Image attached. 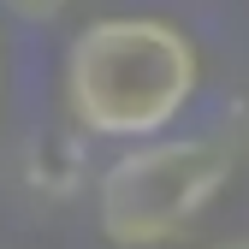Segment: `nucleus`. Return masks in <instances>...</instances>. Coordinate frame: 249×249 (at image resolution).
Returning <instances> with one entry per match:
<instances>
[{"mask_svg":"<svg viewBox=\"0 0 249 249\" xmlns=\"http://www.w3.org/2000/svg\"><path fill=\"white\" fill-rule=\"evenodd\" d=\"M196 89L202 53L166 18H95L66 48V113L83 137H160Z\"/></svg>","mask_w":249,"mask_h":249,"instance_id":"nucleus-1","label":"nucleus"},{"mask_svg":"<svg viewBox=\"0 0 249 249\" xmlns=\"http://www.w3.org/2000/svg\"><path fill=\"white\" fill-rule=\"evenodd\" d=\"M231 178V142L160 137L137 142L95 184V226L113 249H160L196 226Z\"/></svg>","mask_w":249,"mask_h":249,"instance_id":"nucleus-2","label":"nucleus"},{"mask_svg":"<svg viewBox=\"0 0 249 249\" xmlns=\"http://www.w3.org/2000/svg\"><path fill=\"white\" fill-rule=\"evenodd\" d=\"M24 184L36 196H48V202L77 196V184H83V131H48V137H36L30 154H24Z\"/></svg>","mask_w":249,"mask_h":249,"instance_id":"nucleus-3","label":"nucleus"},{"mask_svg":"<svg viewBox=\"0 0 249 249\" xmlns=\"http://www.w3.org/2000/svg\"><path fill=\"white\" fill-rule=\"evenodd\" d=\"M0 6H6L12 18H24V24H48V18H59L71 6V0H0Z\"/></svg>","mask_w":249,"mask_h":249,"instance_id":"nucleus-4","label":"nucleus"}]
</instances>
